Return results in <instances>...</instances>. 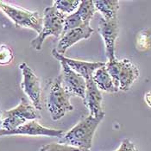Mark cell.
I'll return each instance as SVG.
<instances>
[{
    "label": "cell",
    "instance_id": "1",
    "mask_svg": "<svg viewBox=\"0 0 151 151\" xmlns=\"http://www.w3.org/2000/svg\"><path fill=\"white\" fill-rule=\"evenodd\" d=\"M104 116L105 115L95 117L89 115L87 117L82 119L69 131L63 135L61 138H60L58 143L90 150L93 145L96 129L103 120Z\"/></svg>",
    "mask_w": 151,
    "mask_h": 151
},
{
    "label": "cell",
    "instance_id": "2",
    "mask_svg": "<svg viewBox=\"0 0 151 151\" xmlns=\"http://www.w3.org/2000/svg\"><path fill=\"white\" fill-rule=\"evenodd\" d=\"M105 68L118 91H128L139 77L137 67L128 59L110 60L105 63Z\"/></svg>",
    "mask_w": 151,
    "mask_h": 151
},
{
    "label": "cell",
    "instance_id": "3",
    "mask_svg": "<svg viewBox=\"0 0 151 151\" xmlns=\"http://www.w3.org/2000/svg\"><path fill=\"white\" fill-rule=\"evenodd\" d=\"M66 17V14L58 11L54 6L46 8L42 16V31L31 41V47L35 50H41L47 36L54 35L56 38H60L63 32Z\"/></svg>",
    "mask_w": 151,
    "mask_h": 151
},
{
    "label": "cell",
    "instance_id": "4",
    "mask_svg": "<svg viewBox=\"0 0 151 151\" xmlns=\"http://www.w3.org/2000/svg\"><path fill=\"white\" fill-rule=\"evenodd\" d=\"M70 97L71 94L64 89L59 75L51 83L47 97V108L54 121L60 119L68 111L73 110V106L70 103Z\"/></svg>",
    "mask_w": 151,
    "mask_h": 151
},
{
    "label": "cell",
    "instance_id": "5",
    "mask_svg": "<svg viewBox=\"0 0 151 151\" xmlns=\"http://www.w3.org/2000/svg\"><path fill=\"white\" fill-rule=\"evenodd\" d=\"M2 129L11 131L27 123L41 118L37 110L25 98L22 97L17 106L2 111Z\"/></svg>",
    "mask_w": 151,
    "mask_h": 151
},
{
    "label": "cell",
    "instance_id": "6",
    "mask_svg": "<svg viewBox=\"0 0 151 151\" xmlns=\"http://www.w3.org/2000/svg\"><path fill=\"white\" fill-rule=\"evenodd\" d=\"M0 10L4 12L17 28H28L38 34L42 29V16L38 12H31L0 1Z\"/></svg>",
    "mask_w": 151,
    "mask_h": 151
},
{
    "label": "cell",
    "instance_id": "7",
    "mask_svg": "<svg viewBox=\"0 0 151 151\" xmlns=\"http://www.w3.org/2000/svg\"><path fill=\"white\" fill-rule=\"evenodd\" d=\"M19 68L23 74V81L21 82V88L26 93V95L29 98L37 111L42 110V103H41V95H42V88L41 82L39 78L36 76L34 71L31 69L27 63L23 62L19 65Z\"/></svg>",
    "mask_w": 151,
    "mask_h": 151
},
{
    "label": "cell",
    "instance_id": "8",
    "mask_svg": "<svg viewBox=\"0 0 151 151\" xmlns=\"http://www.w3.org/2000/svg\"><path fill=\"white\" fill-rule=\"evenodd\" d=\"M60 63L61 66V73L60 76L64 89L70 94H74L81 98L83 100L85 99L86 88V80L71 69L69 66L63 60H60Z\"/></svg>",
    "mask_w": 151,
    "mask_h": 151
},
{
    "label": "cell",
    "instance_id": "9",
    "mask_svg": "<svg viewBox=\"0 0 151 151\" xmlns=\"http://www.w3.org/2000/svg\"><path fill=\"white\" fill-rule=\"evenodd\" d=\"M13 135H25V136H43V137H59L61 138L64 135V131L61 129H55L46 128L41 125L37 121L32 120L25 123L24 124L19 126L11 131L1 129L0 137L4 136H13Z\"/></svg>",
    "mask_w": 151,
    "mask_h": 151
},
{
    "label": "cell",
    "instance_id": "10",
    "mask_svg": "<svg viewBox=\"0 0 151 151\" xmlns=\"http://www.w3.org/2000/svg\"><path fill=\"white\" fill-rule=\"evenodd\" d=\"M99 32L105 43V55L110 60L116 59L115 43L118 36V20L117 18L106 21L101 18L99 23Z\"/></svg>",
    "mask_w": 151,
    "mask_h": 151
},
{
    "label": "cell",
    "instance_id": "11",
    "mask_svg": "<svg viewBox=\"0 0 151 151\" xmlns=\"http://www.w3.org/2000/svg\"><path fill=\"white\" fill-rule=\"evenodd\" d=\"M52 55L56 60H63L66 62L70 68L73 70L75 73L82 76L86 81L93 79V73L101 67L105 66V63L104 62H89V61H85V60H75V59H71L68 57H66L65 55H60L56 49L52 50Z\"/></svg>",
    "mask_w": 151,
    "mask_h": 151
},
{
    "label": "cell",
    "instance_id": "12",
    "mask_svg": "<svg viewBox=\"0 0 151 151\" xmlns=\"http://www.w3.org/2000/svg\"><path fill=\"white\" fill-rule=\"evenodd\" d=\"M86 88L85 93V99L83 102L88 108L90 111V116H104L105 112L102 110V100L103 96L101 91L97 87L93 79L86 81Z\"/></svg>",
    "mask_w": 151,
    "mask_h": 151
},
{
    "label": "cell",
    "instance_id": "13",
    "mask_svg": "<svg viewBox=\"0 0 151 151\" xmlns=\"http://www.w3.org/2000/svg\"><path fill=\"white\" fill-rule=\"evenodd\" d=\"M93 29L91 26H84L81 28L73 29L69 31L66 32L65 34L60 37L57 47L55 48L56 51L60 55H64L66 51L72 47L73 44L77 43L78 42L83 39H88L93 33Z\"/></svg>",
    "mask_w": 151,
    "mask_h": 151
},
{
    "label": "cell",
    "instance_id": "14",
    "mask_svg": "<svg viewBox=\"0 0 151 151\" xmlns=\"http://www.w3.org/2000/svg\"><path fill=\"white\" fill-rule=\"evenodd\" d=\"M93 81L100 91H105L106 93H111L118 92V89L115 86L111 77L107 72L105 65L98 68L93 73Z\"/></svg>",
    "mask_w": 151,
    "mask_h": 151
},
{
    "label": "cell",
    "instance_id": "15",
    "mask_svg": "<svg viewBox=\"0 0 151 151\" xmlns=\"http://www.w3.org/2000/svg\"><path fill=\"white\" fill-rule=\"evenodd\" d=\"M96 11L102 14L106 21L117 18V12L119 9V1L117 0H96L93 1Z\"/></svg>",
    "mask_w": 151,
    "mask_h": 151
},
{
    "label": "cell",
    "instance_id": "16",
    "mask_svg": "<svg viewBox=\"0 0 151 151\" xmlns=\"http://www.w3.org/2000/svg\"><path fill=\"white\" fill-rule=\"evenodd\" d=\"M77 13L80 15L82 22L85 26H89L90 22L93 19V16L96 12L95 6L93 0H82L77 10Z\"/></svg>",
    "mask_w": 151,
    "mask_h": 151
},
{
    "label": "cell",
    "instance_id": "17",
    "mask_svg": "<svg viewBox=\"0 0 151 151\" xmlns=\"http://www.w3.org/2000/svg\"><path fill=\"white\" fill-rule=\"evenodd\" d=\"M81 1L79 0H56L54 2V7L58 11L68 15L74 12L80 5Z\"/></svg>",
    "mask_w": 151,
    "mask_h": 151
},
{
    "label": "cell",
    "instance_id": "18",
    "mask_svg": "<svg viewBox=\"0 0 151 151\" xmlns=\"http://www.w3.org/2000/svg\"><path fill=\"white\" fill-rule=\"evenodd\" d=\"M137 48L140 50H147L151 47V30L144 29L140 32L137 41Z\"/></svg>",
    "mask_w": 151,
    "mask_h": 151
},
{
    "label": "cell",
    "instance_id": "19",
    "mask_svg": "<svg viewBox=\"0 0 151 151\" xmlns=\"http://www.w3.org/2000/svg\"><path fill=\"white\" fill-rule=\"evenodd\" d=\"M39 151H90L89 150H82L60 143H49L41 147Z\"/></svg>",
    "mask_w": 151,
    "mask_h": 151
},
{
    "label": "cell",
    "instance_id": "20",
    "mask_svg": "<svg viewBox=\"0 0 151 151\" xmlns=\"http://www.w3.org/2000/svg\"><path fill=\"white\" fill-rule=\"evenodd\" d=\"M14 60L13 50L7 45L0 46V66H6L11 64Z\"/></svg>",
    "mask_w": 151,
    "mask_h": 151
},
{
    "label": "cell",
    "instance_id": "21",
    "mask_svg": "<svg viewBox=\"0 0 151 151\" xmlns=\"http://www.w3.org/2000/svg\"><path fill=\"white\" fill-rule=\"evenodd\" d=\"M116 151H139L136 145L128 138L123 140L120 144V147Z\"/></svg>",
    "mask_w": 151,
    "mask_h": 151
},
{
    "label": "cell",
    "instance_id": "22",
    "mask_svg": "<svg viewBox=\"0 0 151 151\" xmlns=\"http://www.w3.org/2000/svg\"><path fill=\"white\" fill-rule=\"evenodd\" d=\"M144 100H145V102L148 105V106H150L151 108V90L145 93V95H144Z\"/></svg>",
    "mask_w": 151,
    "mask_h": 151
},
{
    "label": "cell",
    "instance_id": "23",
    "mask_svg": "<svg viewBox=\"0 0 151 151\" xmlns=\"http://www.w3.org/2000/svg\"><path fill=\"white\" fill-rule=\"evenodd\" d=\"M2 121H3V118H2V111L0 110V131L2 129Z\"/></svg>",
    "mask_w": 151,
    "mask_h": 151
}]
</instances>
